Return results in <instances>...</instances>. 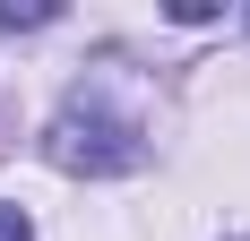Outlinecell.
<instances>
[{
    "label": "cell",
    "instance_id": "6da1fadb",
    "mask_svg": "<svg viewBox=\"0 0 250 241\" xmlns=\"http://www.w3.org/2000/svg\"><path fill=\"white\" fill-rule=\"evenodd\" d=\"M43 155H52L61 172H86V181H104V172H138V164H147V120H138V112H112L104 86H78V95L52 112Z\"/></svg>",
    "mask_w": 250,
    "mask_h": 241
},
{
    "label": "cell",
    "instance_id": "7a4b0ae2",
    "mask_svg": "<svg viewBox=\"0 0 250 241\" xmlns=\"http://www.w3.org/2000/svg\"><path fill=\"white\" fill-rule=\"evenodd\" d=\"M52 18H61L52 0H0V26H9V35H18V26H52Z\"/></svg>",
    "mask_w": 250,
    "mask_h": 241
},
{
    "label": "cell",
    "instance_id": "3957f363",
    "mask_svg": "<svg viewBox=\"0 0 250 241\" xmlns=\"http://www.w3.org/2000/svg\"><path fill=\"white\" fill-rule=\"evenodd\" d=\"M0 241H35V224H26V207H0Z\"/></svg>",
    "mask_w": 250,
    "mask_h": 241
}]
</instances>
